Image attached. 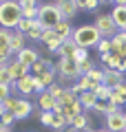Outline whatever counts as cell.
Returning <instances> with one entry per match:
<instances>
[{
    "label": "cell",
    "instance_id": "83f0119b",
    "mask_svg": "<svg viewBox=\"0 0 126 132\" xmlns=\"http://www.w3.org/2000/svg\"><path fill=\"white\" fill-rule=\"evenodd\" d=\"M100 51V55H111L113 53V40H106V38H102V42L95 46Z\"/></svg>",
    "mask_w": 126,
    "mask_h": 132
},
{
    "label": "cell",
    "instance_id": "44dd1931",
    "mask_svg": "<svg viewBox=\"0 0 126 132\" xmlns=\"http://www.w3.org/2000/svg\"><path fill=\"white\" fill-rule=\"evenodd\" d=\"M53 31H55L58 35H60V38L66 42V40H71V38H73V31H75V27L69 22V20H62V22L58 24V27L53 29Z\"/></svg>",
    "mask_w": 126,
    "mask_h": 132
},
{
    "label": "cell",
    "instance_id": "f546056e",
    "mask_svg": "<svg viewBox=\"0 0 126 132\" xmlns=\"http://www.w3.org/2000/svg\"><path fill=\"white\" fill-rule=\"evenodd\" d=\"M93 93H95V97H97V99H111L113 88H108V86H104V84H102V86H97Z\"/></svg>",
    "mask_w": 126,
    "mask_h": 132
},
{
    "label": "cell",
    "instance_id": "74e56055",
    "mask_svg": "<svg viewBox=\"0 0 126 132\" xmlns=\"http://www.w3.org/2000/svg\"><path fill=\"white\" fill-rule=\"evenodd\" d=\"M51 121H53V112H40V123L42 126L51 128Z\"/></svg>",
    "mask_w": 126,
    "mask_h": 132
},
{
    "label": "cell",
    "instance_id": "484cf974",
    "mask_svg": "<svg viewBox=\"0 0 126 132\" xmlns=\"http://www.w3.org/2000/svg\"><path fill=\"white\" fill-rule=\"evenodd\" d=\"M75 7H78V11H95L100 7V2H97V0H86V2L75 0Z\"/></svg>",
    "mask_w": 126,
    "mask_h": 132
},
{
    "label": "cell",
    "instance_id": "603a6c76",
    "mask_svg": "<svg viewBox=\"0 0 126 132\" xmlns=\"http://www.w3.org/2000/svg\"><path fill=\"white\" fill-rule=\"evenodd\" d=\"M78 99H80V104H82L84 112H86V110H93L95 104H97V97H95V93H82Z\"/></svg>",
    "mask_w": 126,
    "mask_h": 132
},
{
    "label": "cell",
    "instance_id": "1f68e13d",
    "mask_svg": "<svg viewBox=\"0 0 126 132\" xmlns=\"http://www.w3.org/2000/svg\"><path fill=\"white\" fill-rule=\"evenodd\" d=\"M86 60H91V57H89V51H86V48H78V53L73 55V62H75L78 66H82Z\"/></svg>",
    "mask_w": 126,
    "mask_h": 132
},
{
    "label": "cell",
    "instance_id": "8fae6325",
    "mask_svg": "<svg viewBox=\"0 0 126 132\" xmlns=\"http://www.w3.org/2000/svg\"><path fill=\"white\" fill-rule=\"evenodd\" d=\"M16 60H18L20 64H24L27 68H31L33 64H38V62L42 60V57H40V53H38V48H33V46H27L24 51H20L18 55H16Z\"/></svg>",
    "mask_w": 126,
    "mask_h": 132
},
{
    "label": "cell",
    "instance_id": "277c9868",
    "mask_svg": "<svg viewBox=\"0 0 126 132\" xmlns=\"http://www.w3.org/2000/svg\"><path fill=\"white\" fill-rule=\"evenodd\" d=\"M38 22H40L44 29H55L58 24L62 22L60 9H58L55 2H42L40 11H38Z\"/></svg>",
    "mask_w": 126,
    "mask_h": 132
},
{
    "label": "cell",
    "instance_id": "4dcf8cb0",
    "mask_svg": "<svg viewBox=\"0 0 126 132\" xmlns=\"http://www.w3.org/2000/svg\"><path fill=\"white\" fill-rule=\"evenodd\" d=\"M11 35H13V31H9V29H2L0 27V46L9 48V42H11Z\"/></svg>",
    "mask_w": 126,
    "mask_h": 132
},
{
    "label": "cell",
    "instance_id": "3957f363",
    "mask_svg": "<svg viewBox=\"0 0 126 132\" xmlns=\"http://www.w3.org/2000/svg\"><path fill=\"white\" fill-rule=\"evenodd\" d=\"M2 106H5L7 112H11L16 117V121H22V119H27L29 114L33 112V104L29 99H24V97H13V95H11Z\"/></svg>",
    "mask_w": 126,
    "mask_h": 132
},
{
    "label": "cell",
    "instance_id": "8d00e7d4",
    "mask_svg": "<svg viewBox=\"0 0 126 132\" xmlns=\"http://www.w3.org/2000/svg\"><path fill=\"white\" fill-rule=\"evenodd\" d=\"M49 93H51L53 97H55V101H58V97H60V95L64 93V86H62V84H58V81H55V84H53L51 88H49Z\"/></svg>",
    "mask_w": 126,
    "mask_h": 132
},
{
    "label": "cell",
    "instance_id": "52a82bcc",
    "mask_svg": "<svg viewBox=\"0 0 126 132\" xmlns=\"http://www.w3.org/2000/svg\"><path fill=\"white\" fill-rule=\"evenodd\" d=\"M104 126L108 132H126V112H115L104 117Z\"/></svg>",
    "mask_w": 126,
    "mask_h": 132
},
{
    "label": "cell",
    "instance_id": "5bb4252c",
    "mask_svg": "<svg viewBox=\"0 0 126 132\" xmlns=\"http://www.w3.org/2000/svg\"><path fill=\"white\" fill-rule=\"evenodd\" d=\"M93 112L102 114V117H108V114L122 112V108H120V106H115V104H113V101H111V99H97V104H95Z\"/></svg>",
    "mask_w": 126,
    "mask_h": 132
},
{
    "label": "cell",
    "instance_id": "b9f144b4",
    "mask_svg": "<svg viewBox=\"0 0 126 132\" xmlns=\"http://www.w3.org/2000/svg\"><path fill=\"white\" fill-rule=\"evenodd\" d=\"M5 132H11V130H5Z\"/></svg>",
    "mask_w": 126,
    "mask_h": 132
},
{
    "label": "cell",
    "instance_id": "ffe728a7",
    "mask_svg": "<svg viewBox=\"0 0 126 132\" xmlns=\"http://www.w3.org/2000/svg\"><path fill=\"white\" fill-rule=\"evenodd\" d=\"M78 48H80V46L73 42V38H71V40H66V42L60 46V51H58L55 55L60 57V60H62V57H66V60H73V55L78 53Z\"/></svg>",
    "mask_w": 126,
    "mask_h": 132
},
{
    "label": "cell",
    "instance_id": "f1b7e54d",
    "mask_svg": "<svg viewBox=\"0 0 126 132\" xmlns=\"http://www.w3.org/2000/svg\"><path fill=\"white\" fill-rule=\"evenodd\" d=\"M0 84H7V86L13 84V77H11L9 64H7V66H0Z\"/></svg>",
    "mask_w": 126,
    "mask_h": 132
},
{
    "label": "cell",
    "instance_id": "f35d334b",
    "mask_svg": "<svg viewBox=\"0 0 126 132\" xmlns=\"http://www.w3.org/2000/svg\"><path fill=\"white\" fill-rule=\"evenodd\" d=\"M0 121H2V123H5L7 128H9L11 123L16 121V117H13V114H11V112H5V114H2V117H0Z\"/></svg>",
    "mask_w": 126,
    "mask_h": 132
},
{
    "label": "cell",
    "instance_id": "8992f818",
    "mask_svg": "<svg viewBox=\"0 0 126 132\" xmlns=\"http://www.w3.org/2000/svg\"><path fill=\"white\" fill-rule=\"evenodd\" d=\"M93 24H95V29L102 33V38H106V40H113L117 33H120V29L115 27L111 13H95V22Z\"/></svg>",
    "mask_w": 126,
    "mask_h": 132
},
{
    "label": "cell",
    "instance_id": "7a4b0ae2",
    "mask_svg": "<svg viewBox=\"0 0 126 132\" xmlns=\"http://www.w3.org/2000/svg\"><path fill=\"white\" fill-rule=\"evenodd\" d=\"M73 42L78 44L80 48H93L97 46L100 42H102V33L95 29V24H80V27H75L73 31Z\"/></svg>",
    "mask_w": 126,
    "mask_h": 132
},
{
    "label": "cell",
    "instance_id": "d4e9b609",
    "mask_svg": "<svg viewBox=\"0 0 126 132\" xmlns=\"http://www.w3.org/2000/svg\"><path fill=\"white\" fill-rule=\"evenodd\" d=\"M44 31H47V29H44V27H42V24L36 20V27H33L31 31L27 33V38L33 40V42H42V35H44Z\"/></svg>",
    "mask_w": 126,
    "mask_h": 132
},
{
    "label": "cell",
    "instance_id": "e575fe53",
    "mask_svg": "<svg viewBox=\"0 0 126 132\" xmlns=\"http://www.w3.org/2000/svg\"><path fill=\"white\" fill-rule=\"evenodd\" d=\"M11 57H13V53H11L9 48L0 46V66H7V64L11 62Z\"/></svg>",
    "mask_w": 126,
    "mask_h": 132
},
{
    "label": "cell",
    "instance_id": "7bdbcfd3",
    "mask_svg": "<svg viewBox=\"0 0 126 132\" xmlns=\"http://www.w3.org/2000/svg\"><path fill=\"white\" fill-rule=\"evenodd\" d=\"M0 5H2V0H0Z\"/></svg>",
    "mask_w": 126,
    "mask_h": 132
},
{
    "label": "cell",
    "instance_id": "2e32d148",
    "mask_svg": "<svg viewBox=\"0 0 126 132\" xmlns=\"http://www.w3.org/2000/svg\"><path fill=\"white\" fill-rule=\"evenodd\" d=\"M100 64L104 71H120L122 68V57L111 53V55H100Z\"/></svg>",
    "mask_w": 126,
    "mask_h": 132
},
{
    "label": "cell",
    "instance_id": "6da1fadb",
    "mask_svg": "<svg viewBox=\"0 0 126 132\" xmlns=\"http://www.w3.org/2000/svg\"><path fill=\"white\" fill-rule=\"evenodd\" d=\"M20 22H22L20 2H16V0H2V5H0V27L9 29V31H16Z\"/></svg>",
    "mask_w": 126,
    "mask_h": 132
},
{
    "label": "cell",
    "instance_id": "4316f807",
    "mask_svg": "<svg viewBox=\"0 0 126 132\" xmlns=\"http://www.w3.org/2000/svg\"><path fill=\"white\" fill-rule=\"evenodd\" d=\"M122 48H126V31H120L115 38H113V53L122 51Z\"/></svg>",
    "mask_w": 126,
    "mask_h": 132
},
{
    "label": "cell",
    "instance_id": "d6986e66",
    "mask_svg": "<svg viewBox=\"0 0 126 132\" xmlns=\"http://www.w3.org/2000/svg\"><path fill=\"white\" fill-rule=\"evenodd\" d=\"M24 40H27V35L20 31H13V35H11V42H9V51L13 53V55H18L20 51H24Z\"/></svg>",
    "mask_w": 126,
    "mask_h": 132
},
{
    "label": "cell",
    "instance_id": "ba28073f",
    "mask_svg": "<svg viewBox=\"0 0 126 132\" xmlns=\"http://www.w3.org/2000/svg\"><path fill=\"white\" fill-rule=\"evenodd\" d=\"M111 18L120 31H126V0H117L111 9Z\"/></svg>",
    "mask_w": 126,
    "mask_h": 132
},
{
    "label": "cell",
    "instance_id": "9c48e42d",
    "mask_svg": "<svg viewBox=\"0 0 126 132\" xmlns=\"http://www.w3.org/2000/svg\"><path fill=\"white\" fill-rule=\"evenodd\" d=\"M11 88H16V93H18L20 97H24V99H27L29 95H33V93H36V79H33L31 75H27V77H22V79L13 81V84H11Z\"/></svg>",
    "mask_w": 126,
    "mask_h": 132
},
{
    "label": "cell",
    "instance_id": "5b68a950",
    "mask_svg": "<svg viewBox=\"0 0 126 132\" xmlns=\"http://www.w3.org/2000/svg\"><path fill=\"white\" fill-rule=\"evenodd\" d=\"M55 71H58V75H60V84L80 81V77H82V73H80V66L75 64L73 60H66V57H62V60L55 62Z\"/></svg>",
    "mask_w": 126,
    "mask_h": 132
},
{
    "label": "cell",
    "instance_id": "d590c367",
    "mask_svg": "<svg viewBox=\"0 0 126 132\" xmlns=\"http://www.w3.org/2000/svg\"><path fill=\"white\" fill-rule=\"evenodd\" d=\"M9 97H11V86L0 84V104H5V101H7Z\"/></svg>",
    "mask_w": 126,
    "mask_h": 132
},
{
    "label": "cell",
    "instance_id": "4fadbf2b",
    "mask_svg": "<svg viewBox=\"0 0 126 132\" xmlns=\"http://www.w3.org/2000/svg\"><path fill=\"white\" fill-rule=\"evenodd\" d=\"M55 5H58V9H60L62 20H69V22H71V20L80 13L78 7H75V0H58Z\"/></svg>",
    "mask_w": 126,
    "mask_h": 132
},
{
    "label": "cell",
    "instance_id": "60d3db41",
    "mask_svg": "<svg viewBox=\"0 0 126 132\" xmlns=\"http://www.w3.org/2000/svg\"><path fill=\"white\" fill-rule=\"evenodd\" d=\"M93 132H108V130H106V128H95Z\"/></svg>",
    "mask_w": 126,
    "mask_h": 132
},
{
    "label": "cell",
    "instance_id": "30bf717a",
    "mask_svg": "<svg viewBox=\"0 0 126 132\" xmlns=\"http://www.w3.org/2000/svg\"><path fill=\"white\" fill-rule=\"evenodd\" d=\"M42 44L47 46L49 53H58V51H60V46L64 44V40H62L60 35L53 31V29H47V31H44V35H42Z\"/></svg>",
    "mask_w": 126,
    "mask_h": 132
},
{
    "label": "cell",
    "instance_id": "7c38bea8",
    "mask_svg": "<svg viewBox=\"0 0 126 132\" xmlns=\"http://www.w3.org/2000/svg\"><path fill=\"white\" fill-rule=\"evenodd\" d=\"M38 108L40 112H55L58 110V101L49 90H44L42 95H38Z\"/></svg>",
    "mask_w": 126,
    "mask_h": 132
},
{
    "label": "cell",
    "instance_id": "d6a6232c",
    "mask_svg": "<svg viewBox=\"0 0 126 132\" xmlns=\"http://www.w3.org/2000/svg\"><path fill=\"white\" fill-rule=\"evenodd\" d=\"M33 27H36V20H27V18H22V22L18 24V29H16V31H20V33H24V35H27V33L31 31Z\"/></svg>",
    "mask_w": 126,
    "mask_h": 132
},
{
    "label": "cell",
    "instance_id": "cb8c5ba5",
    "mask_svg": "<svg viewBox=\"0 0 126 132\" xmlns=\"http://www.w3.org/2000/svg\"><path fill=\"white\" fill-rule=\"evenodd\" d=\"M66 126H69V121L64 119V114H62L60 110H55V112H53V121H51V128H53L55 132H62Z\"/></svg>",
    "mask_w": 126,
    "mask_h": 132
},
{
    "label": "cell",
    "instance_id": "836d02e7",
    "mask_svg": "<svg viewBox=\"0 0 126 132\" xmlns=\"http://www.w3.org/2000/svg\"><path fill=\"white\" fill-rule=\"evenodd\" d=\"M95 68H100L97 62H95V60H86L82 66H80V73H82V75H89V73H91V71H95Z\"/></svg>",
    "mask_w": 126,
    "mask_h": 132
},
{
    "label": "cell",
    "instance_id": "7402d4cb",
    "mask_svg": "<svg viewBox=\"0 0 126 132\" xmlns=\"http://www.w3.org/2000/svg\"><path fill=\"white\" fill-rule=\"evenodd\" d=\"M78 101V95L73 93L71 88H64V93L58 97V108H64V106H71V104H75Z\"/></svg>",
    "mask_w": 126,
    "mask_h": 132
},
{
    "label": "cell",
    "instance_id": "e0dca14e",
    "mask_svg": "<svg viewBox=\"0 0 126 132\" xmlns=\"http://www.w3.org/2000/svg\"><path fill=\"white\" fill-rule=\"evenodd\" d=\"M126 84L124 81V73L120 71H104V86H108V88H117V86Z\"/></svg>",
    "mask_w": 126,
    "mask_h": 132
},
{
    "label": "cell",
    "instance_id": "9a60e30c",
    "mask_svg": "<svg viewBox=\"0 0 126 132\" xmlns=\"http://www.w3.org/2000/svg\"><path fill=\"white\" fill-rule=\"evenodd\" d=\"M20 9H22V18H27V20H38L40 2H36V0H20Z\"/></svg>",
    "mask_w": 126,
    "mask_h": 132
},
{
    "label": "cell",
    "instance_id": "ab89813d",
    "mask_svg": "<svg viewBox=\"0 0 126 132\" xmlns=\"http://www.w3.org/2000/svg\"><path fill=\"white\" fill-rule=\"evenodd\" d=\"M120 73H124V75H126V57L122 60V68H120Z\"/></svg>",
    "mask_w": 126,
    "mask_h": 132
},
{
    "label": "cell",
    "instance_id": "ac0fdd59",
    "mask_svg": "<svg viewBox=\"0 0 126 132\" xmlns=\"http://www.w3.org/2000/svg\"><path fill=\"white\" fill-rule=\"evenodd\" d=\"M9 71H11V77H13V81H18V79H22V77L31 75V68H27L24 64H20L18 60H11V62H9Z\"/></svg>",
    "mask_w": 126,
    "mask_h": 132
}]
</instances>
